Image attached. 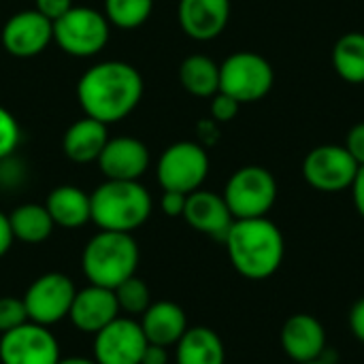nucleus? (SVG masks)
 Returning a JSON list of instances; mask_svg holds the SVG:
<instances>
[{
	"mask_svg": "<svg viewBox=\"0 0 364 364\" xmlns=\"http://www.w3.org/2000/svg\"><path fill=\"white\" fill-rule=\"evenodd\" d=\"M279 341L288 358L296 364L320 360L326 354V331L322 322L309 314L290 316L282 326Z\"/></svg>",
	"mask_w": 364,
	"mask_h": 364,
	"instance_id": "nucleus-16",
	"label": "nucleus"
},
{
	"mask_svg": "<svg viewBox=\"0 0 364 364\" xmlns=\"http://www.w3.org/2000/svg\"><path fill=\"white\" fill-rule=\"evenodd\" d=\"M136 318L119 316L94 335V360L98 364H141L147 348Z\"/></svg>",
	"mask_w": 364,
	"mask_h": 364,
	"instance_id": "nucleus-12",
	"label": "nucleus"
},
{
	"mask_svg": "<svg viewBox=\"0 0 364 364\" xmlns=\"http://www.w3.org/2000/svg\"><path fill=\"white\" fill-rule=\"evenodd\" d=\"M28 322L23 299L17 296H0V335L21 326Z\"/></svg>",
	"mask_w": 364,
	"mask_h": 364,
	"instance_id": "nucleus-29",
	"label": "nucleus"
},
{
	"mask_svg": "<svg viewBox=\"0 0 364 364\" xmlns=\"http://www.w3.org/2000/svg\"><path fill=\"white\" fill-rule=\"evenodd\" d=\"M2 45L13 58H34L43 53L53 41V23L36 9L19 11L11 15L2 28Z\"/></svg>",
	"mask_w": 364,
	"mask_h": 364,
	"instance_id": "nucleus-13",
	"label": "nucleus"
},
{
	"mask_svg": "<svg viewBox=\"0 0 364 364\" xmlns=\"http://www.w3.org/2000/svg\"><path fill=\"white\" fill-rule=\"evenodd\" d=\"M45 207L53 220L55 226L66 228V230H77L92 222V205H90V194L77 186H58L53 188L47 198Z\"/></svg>",
	"mask_w": 364,
	"mask_h": 364,
	"instance_id": "nucleus-21",
	"label": "nucleus"
},
{
	"mask_svg": "<svg viewBox=\"0 0 364 364\" xmlns=\"http://www.w3.org/2000/svg\"><path fill=\"white\" fill-rule=\"evenodd\" d=\"M113 292H115V299L119 305V314H126L128 318H136V316L141 318L145 314V309L154 303L149 286L139 275L128 277Z\"/></svg>",
	"mask_w": 364,
	"mask_h": 364,
	"instance_id": "nucleus-27",
	"label": "nucleus"
},
{
	"mask_svg": "<svg viewBox=\"0 0 364 364\" xmlns=\"http://www.w3.org/2000/svg\"><path fill=\"white\" fill-rule=\"evenodd\" d=\"M209 166L207 147L196 141H177L160 154L156 177L162 190L192 194L203 188Z\"/></svg>",
	"mask_w": 364,
	"mask_h": 364,
	"instance_id": "nucleus-8",
	"label": "nucleus"
},
{
	"mask_svg": "<svg viewBox=\"0 0 364 364\" xmlns=\"http://www.w3.org/2000/svg\"><path fill=\"white\" fill-rule=\"evenodd\" d=\"M107 141H109L107 124L85 115L66 128L62 136V151L68 160L77 164H90L98 160Z\"/></svg>",
	"mask_w": 364,
	"mask_h": 364,
	"instance_id": "nucleus-20",
	"label": "nucleus"
},
{
	"mask_svg": "<svg viewBox=\"0 0 364 364\" xmlns=\"http://www.w3.org/2000/svg\"><path fill=\"white\" fill-rule=\"evenodd\" d=\"M275 83L271 62L256 51H237L220 64V92L237 102L262 100Z\"/></svg>",
	"mask_w": 364,
	"mask_h": 364,
	"instance_id": "nucleus-7",
	"label": "nucleus"
},
{
	"mask_svg": "<svg viewBox=\"0 0 364 364\" xmlns=\"http://www.w3.org/2000/svg\"><path fill=\"white\" fill-rule=\"evenodd\" d=\"M15 237H13V230H11V224H9V215L0 211V258H4L13 245Z\"/></svg>",
	"mask_w": 364,
	"mask_h": 364,
	"instance_id": "nucleus-37",
	"label": "nucleus"
},
{
	"mask_svg": "<svg viewBox=\"0 0 364 364\" xmlns=\"http://www.w3.org/2000/svg\"><path fill=\"white\" fill-rule=\"evenodd\" d=\"M154 11V0H105V17L122 30L143 26Z\"/></svg>",
	"mask_w": 364,
	"mask_h": 364,
	"instance_id": "nucleus-26",
	"label": "nucleus"
},
{
	"mask_svg": "<svg viewBox=\"0 0 364 364\" xmlns=\"http://www.w3.org/2000/svg\"><path fill=\"white\" fill-rule=\"evenodd\" d=\"M222 196L235 220L267 218L277 200V181L269 168L247 164L228 177Z\"/></svg>",
	"mask_w": 364,
	"mask_h": 364,
	"instance_id": "nucleus-5",
	"label": "nucleus"
},
{
	"mask_svg": "<svg viewBox=\"0 0 364 364\" xmlns=\"http://www.w3.org/2000/svg\"><path fill=\"white\" fill-rule=\"evenodd\" d=\"M350 331L360 343H364V296L354 303L350 311Z\"/></svg>",
	"mask_w": 364,
	"mask_h": 364,
	"instance_id": "nucleus-34",
	"label": "nucleus"
},
{
	"mask_svg": "<svg viewBox=\"0 0 364 364\" xmlns=\"http://www.w3.org/2000/svg\"><path fill=\"white\" fill-rule=\"evenodd\" d=\"M9 224H11L13 237L28 245L45 243L55 228L47 207L36 205V203H23L15 207L9 213Z\"/></svg>",
	"mask_w": 364,
	"mask_h": 364,
	"instance_id": "nucleus-23",
	"label": "nucleus"
},
{
	"mask_svg": "<svg viewBox=\"0 0 364 364\" xmlns=\"http://www.w3.org/2000/svg\"><path fill=\"white\" fill-rule=\"evenodd\" d=\"M239 107H241V102H237L232 96L218 92L211 96V119H215L218 124L232 122L239 115Z\"/></svg>",
	"mask_w": 364,
	"mask_h": 364,
	"instance_id": "nucleus-30",
	"label": "nucleus"
},
{
	"mask_svg": "<svg viewBox=\"0 0 364 364\" xmlns=\"http://www.w3.org/2000/svg\"><path fill=\"white\" fill-rule=\"evenodd\" d=\"M58 364H98L94 358H85V356H68V358H60Z\"/></svg>",
	"mask_w": 364,
	"mask_h": 364,
	"instance_id": "nucleus-39",
	"label": "nucleus"
},
{
	"mask_svg": "<svg viewBox=\"0 0 364 364\" xmlns=\"http://www.w3.org/2000/svg\"><path fill=\"white\" fill-rule=\"evenodd\" d=\"M179 81L188 94L211 98L220 92V64L203 53L188 55L179 66Z\"/></svg>",
	"mask_w": 364,
	"mask_h": 364,
	"instance_id": "nucleus-24",
	"label": "nucleus"
},
{
	"mask_svg": "<svg viewBox=\"0 0 364 364\" xmlns=\"http://www.w3.org/2000/svg\"><path fill=\"white\" fill-rule=\"evenodd\" d=\"M232 269L252 282L273 277L286 256V241L275 222L269 218L235 220L224 237Z\"/></svg>",
	"mask_w": 364,
	"mask_h": 364,
	"instance_id": "nucleus-2",
	"label": "nucleus"
},
{
	"mask_svg": "<svg viewBox=\"0 0 364 364\" xmlns=\"http://www.w3.org/2000/svg\"><path fill=\"white\" fill-rule=\"evenodd\" d=\"M19 141H21L19 122L9 109L0 107V160L11 158L19 147Z\"/></svg>",
	"mask_w": 364,
	"mask_h": 364,
	"instance_id": "nucleus-28",
	"label": "nucleus"
},
{
	"mask_svg": "<svg viewBox=\"0 0 364 364\" xmlns=\"http://www.w3.org/2000/svg\"><path fill=\"white\" fill-rule=\"evenodd\" d=\"M177 364H226L222 337L207 326H192L175 343Z\"/></svg>",
	"mask_w": 364,
	"mask_h": 364,
	"instance_id": "nucleus-22",
	"label": "nucleus"
},
{
	"mask_svg": "<svg viewBox=\"0 0 364 364\" xmlns=\"http://www.w3.org/2000/svg\"><path fill=\"white\" fill-rule=\"evenodd\" d=\"M343 147L352 154V158L363 166L364 164V122L360 124H354L348 134H346V143Z\"/></svg>",
	"mask_w": 364,
	"mask_h": 364,
	"instance_id": "nucleus-31",
	"label": "nucleus"
},
{
	"mask_svg": "<svg viewBox=\"0 0 364 364\" xmlns=\"http://www.w3.org/2000/svg\"><path fill=\"white\" fill-rule=\"evenodd\" d=\"M196 132H198V136H200V145L203 147H207V145H211V143H215L218 141V122L215 119H203L198 126H196Z\"/></svg>",
	"mask_w": 364,
	"mask_h": 364,
	"instance_id": "nucleus-36",
	"label": "nucleus"
},
{
	"mask_svg": "<svg viewBox=\"0 0 364 364\" xmlns=\"http://www.w3.org/2000/svg\"><path fill=\"white\" fill-rule=\"evenodd\" d=\"M141 73L119 60H107L87 68L77 83V100L83 113L102 124L126 119L143 98Z\"/></svg>",
	"mask_w": 364,
	"mask_h": 364,
	"instance_id": "nucleus-1",
	"label": "nucleus"
},
{
	"mask_svg": "<svg viewBox=\"0 0 364 364\" xmlns=\"http://www.w3.org/2000/svg\"><path fill=\"white\" fill-rule=\"evenodd\" d=\"M75 294V282L68 275L53 271L36 277L21 299L26 305L28 320L49 328L68 318Z\"/></svg>",
	"mask_w": 364,
	"mask_h": 364,
	"instance_id": "nucleus-9",
	"label": "nucleus"
},
{
	"mask_svg": "<svg viewBox=\"0 0 364 364\" xmlns=\"http://www.w3.org/2000/svg\"><path fill=\"white\" fill-rule=\"evenodd\" d=\"M303 364H331L326 358H320V360H311V363H303Z\"/></svg>",
	"mask_w": 364,
	"mask_h": 364,
	"instance_id": "nucleus-40",
	"label": "nucleus"
},
{
	"mask_svg": "<svg viewBox=\"0 0 364 364\" xmlns=\"http://www.w3.org/2000/svg\"><path fill=\"white\" fill-rule=\"evenodd\" d=\"M73 6H75L73 0H36V6H34V9H36L43 17H47V19L53 23V21L60 19L64 13H68Z\"/></svg>",
	"mask_w": 364,
	"mask_h": 364,
	"instance_id": "nucleus-33",
	"label": "nucleus"
},
{
	"mask_svg": "<svg viewBox=\"0 0 364 364\" xmlns=\"http://www.w3.org/2000/svg\"><path fill=\"white\" fill-rule=\"evenodd\" d=\"M171 360V354H168V348H162V346H154L149 343L143 352V358L141 364H168Z\"/></svg>",
	"mask_w": 364,
	"mask_h": 364,
	"instance_id": "nucleus-35",
	"label": "nucleus"
},
{
	"mask_svg": "<svg viewBox=\"0 0 364 364\" xmlns=\"http://www.w3.org/2000/svg\"><path fill=\"white\" fill-rule=\"evenodd\" d=\"M60 358V343L47 326L28 320L0 335L2 364H58Z\"/></svg>",
	"mask_w": 364,
	"mask_h": 364,
	"instance_id": "nucleus-11",
	"label": "nucleus"
},
{
	"mask_svg": "<svg viewBox=\"0 0 364 364\" xmlns=\"http://www.w3.org/2000/svg\"><path fill=\"white\" fill-rule=\"evenodd\" d=\"M92 222L100 230L134 232L141 228L154 209L151 194L141 181H102L92 194Z\"/></svg>",
	"mask_w": 364,
	"mask_h": 364,
	"instance_id": "nucleus-3",
	"label": "nucleus"
},
{
	"mask_svg": "<svg viewBox=\"0 0 364 364\" xmlns=\"http://www.w3.org/2000/svg\"><path fill=\"white\" fill-rule=\"evenodd\" d=\"M360 164L343 145H318L303 160L305 181L324 194H337L352 188Z\"/></svg>",
	"mask_w": 364,
	"mask_h": 364,
	"instance_id": "nucleus-10",
	"label": "nucleus"
},
{
	"mask_svg": "<svg viewBox=\"0 0 364 364\" xmlns=\"http://www.w3.org/2000/svg\"><path fill=\"white\" fill-rule=\"evenodd\" d=\"M333 66L348 83H364V32H348L333 47Z\"/></svg>",
	"mask_w": 364,
	"mask_h": 364,
	"instance_id": "nucleus-25",
	"label": "nucleus"
},
{
	"mask_svg": "<svg viewBox=\"0 0 364 364\" xmlns=\"http://www.w3.org/2000/svg\"><path fill=\"white\" fill-rule=\"evenodd\" d=\"M141 247L130 232L100 230L81 252V271L94 286L115 290L128 277L136 275Z\"/></svg>",
	"mask_w": 364,
	"mask_h": 364,
	"instance_id": "nucleus-4",
	"label": "nucleus"
},
{
	"mask_svg": "<svg viewBox=\"0 0 364 364\" xmlns=\"http://www.w3.org/2000/svg\"><path fill=\"white\" fill-rule=\"evenodd\" d=\"M139 324L147 343L162 348H173L190 328L186 311L173 301H154L141 316Z\"/></svg>",
	"mask_w": 364,
	"mask_h": 364,
	"instance_id": "nucleus-19",
	"label": "nucleus"
},
{
	"mask_svg": "<svg viewBox=\"0 0 364 364\" xmlns=\"http://www.w3.org/2000/svg\"><path fill=\"white\" fill-rule=\"evenodd\" d=\"M177 19L181 30L200 43L218 38L230 19V0H179Z\"/></svg>",
	"mask_w": 364,
	"mask_h": 364,
	"instance_id": "nucleus-17",
	"label": "nucleus"
},
{
	"mask_svg": "<svg viewBox=\"0 0 364 364\" xmlns=\"http://www.w3.org/2000/svg\"><path fill=\"white\" fill-rule=\"evenodd\" d=\"M111 36L109 19L90 6H73L53 21V41L58 47L75 58H92L100 53Z\"/></svg>",
	"mask_w": 364,
	"mask_h": 364,
	"instance_id": "nucleus-6",
	"label": "nucleus"
},
{
	"mask_svg": "<svg viewBox=\"0 0 364 364\" xmlns=\"http://www.w3.org/2000/svg\"><path fill=\"white\" fill-rule=\"evenodd\" d=\"M352 196H354V205H356V211L360 213V218L364 220V164L358 168V175L352 183Z\"/></svg>",
	"mask_w": 364,
	"mask_h": 364,
	"instance_id": "nucleus-38",
	"label": "nucleus"
},
{
	"mask_svg": "<svg viewBox=\"0 0 364 364\" xmlns=\"http://www.w3.org/2000/svg\"><path fill=\"white\" fill-rule=\"evenodd\" d=\"M115 318H119V305L113 290L94 284L77 290L68 311V320L79 333L96 335Z\"/></svg>",
	"mask_w": 364,
	"mask_h": 364,
	"instance_id": "nucleus-15",
	"label": "nucleus"
},
{
	"mask_svg": "<svg viewBox=\"0 0 364 364\" xmlns=\"http://www.w3.org/2000/svg\"><path fill=\"white\" fill-rule=\"evenodd\" d=\"M96 162L107 179L139 181L147 173L151 158L147 145L141 139L124 134L109 139Z\"/></svg>",
	"mask_w": 364,
	"mask_h": 364,
	"instance_id": "nucleus-14",
	"label": "nucleus"
},
{
	"mask_svg": "<svg viewBox=\"0 0 364 364\" xmlns=\"http://www.w3.org/2000/svg\"><path fill=\"white\" fill-rule=\"evenodd\" d=\"M183 220L196 232H203L218 241H224V237L228 235V230L235 222L224 196L209 192V190H196V192L188 194Z\"/></svg>",
	"mask_w": 364,
	"mask_h": 364,
	"instance_id": "nucleus-18",
	"label": "nucleus"
},
{
	"mask_svg": "<svg viewBox=\"0 0 364 364\" xmlns=\"http://www.w3.org/2000/svg\"><path fill=\"white\" fill-rule=\"evenodd\" d=\"M186 200H188V194L164 190V192H162V198H160V209H162V213L168 215V218H183Z\"/></svg>",
	"mask_w": 364,
	"mask_h": 364,
	"instance_id": "nucleus-32",
	"label": "nucleus"
}]
</instances>
